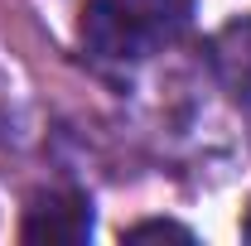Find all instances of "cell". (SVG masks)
<instances>
[{
	"instance_id": "6da1fadb",
	"label": "cell",
	"mask_w": 251,
	"mask_h": 246,
	"mask_svg": "<svg viewBox=\"0 0 251 246\" xmlns=\"http://www.w3.org/2000/svg\"><path fill=\"white\" fill-rule=\"evenodd\" d=\"M188 20V0H87L82 44L106 63H140Z\"/></svg>"
},
{
	"instance_id": "7a4b0ae2",
	"label": "cell",
	"mask_w": 251,
	"mask_h": 246,
	"mask_svg": "<svg viewBox=\"0 0 251 246\" xmlns=\"http://www.w3.org/2000/svg\"><path fill=\"white\" fill-rule=\"evenodd\" d=\"M20 237L25 242H49V246H77L92 237V203L77 193V188H53V193H39L25 222H20Z\"/></svg>"
},
{
	"instance_id": "3957f363",
	"label": "cell",
	"mask_w": 251,
	"mask_h": 246,
	"mask_svg": "<svg viewBox=\"0 0 251 246\" xmlns=\"http://www.w3.org/2000/svg\"><path fill=\"white\" fill-rule=\"evenodd\" d=\"M208 58H213V73L237 101L251 106V20H232L213 34L208 44Z\"/></svg>"
},
{
	"instance_id": "277c9868",
	"label": "cell",
	"mask_w": 251,
	"mask_h": 246,
	"mask_svg": "<svg viewBox=\"0 0 251 246\" xmlns=\"http://www.w3.org/2000/svg\"><path fill=\"white\" fill-rule=\"evenodd\" d=\"M126 242H150V237H174V242H193V232L179 227V222H135V227H126L121 232Z\"/></svg>"
},
{
	"instance_id": "5b68a950",
	"label": "cell",
	"mask_w": 251,
	"mask_h": 246,
	"mask_svg": "<svg viewBox=\"0 0 251 246\" xmlns=\"http://www.w3.org/2000/svg\"><path fill=\"white\" fill-rule=\"evenodd\" d=\"M242 232H247V242H251V208H247V222H242Z\"/></svg>"
}]
</instances>
